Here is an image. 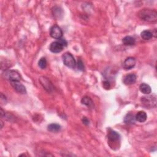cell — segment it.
<instances>
[{
	"label": "cell",
	"mask_w": 157,
	"mask_h": 157,
	"mask_svg": "<svg viewBox=\"0 0 157 157\" xmlns=\"http://www.w3.org/2000/svg\"><path fill=\"white\" fill-rule=\"evenodd\" d=\"M11 86L14 88V89L18 93L20 94H25L27 93L26 88L22 84L19 82V81L10 82Z\"/></svg>",
	"instance_id": "obj_7"
},
{
	"label": "cell",
	"mask_w": 157,
	"mask_h": 157,
	"mask_svg": "<svg viewBox=\"0 0 157 157\" xmlns=\"http://www.w3.org/2000/svg\"><path fill=\"white\" fill-rule=\"evenodd\" d=\"M108 139L110 142H117L120 139V136L119 134L117 132L114 131V130H111L108 135Z\"/></svg>",
	"instance_id": "obj_11"
},
{
	"label": "cell",
	"mask_w": 157,
	"mask_h": 157,
	"mask_svg": "<svg viewBox=\"0 0 157 157\" xmlns=\"http://www.w3.org/2000/svg\"><path fill=\"white\" fill-rule=\"evenodd\" d=\"M136 59L133 57H128L125 60L123 67L125 70H130L133 69L136 65Z\"/></svg>",
	"instance_id": "obj_8"
},
{
	"label": "cell",
	"mask_w": 157,
	"mask_h": 157,
	"mask_svg": "<svg viewBox=\"0 0 157 157\" xmlns=\"http://www.w3.org/2000/svg\"><path fill=\"white\" fill-rule=\"evenodd\" d=\"M103 87L105 89L108 90L110 89L111 87V84L109 83V82L108 80H105L103 82Z\"/></svg>",
	"instance_id": "obj_22"
},
{
	"label": "cell",
	"mask_w": 157,
	"mask_h": 157,
	"mask_svg": "<svg viewBox=\"0 0 157 157\" xmlns=\"http://www.w3.org/2000/svg\"><path fill=\"white\" fill-rule=\"evenodd\" d=\"M61 12H62L61 9H60V8L58 7H55V8H54V9H53V14H54V16L59 17V16L60 15H61Z\"/></svg>",
	"instance_id": "obj_20"
},
{
	"label": "cell",
	"mask_w": 157,
	"mask_h": 157,
	"mask_svg": "<svg viewBox=\"0 0 157 157\" xmlns=\"http://www.w3.org/2000/svg\"><path fill=\"white\" fill-rule=\"evenodd\" d=\"M38 66L41 69H45L47 66V60L45 58H41L39 62H38Z\"/></svg>",
	"instance_id": "obj_19"
},
{
	"label": "cell",
	"mask_w": 157,
	"mask_h": 157,
	"mask_svg": "<svg viewBox=\"0 0 157 157\" xmlns=\"http://www.w3.org/2000/svg\"><path fill=\"white\" fill-rule=\"evenodd\" d=\"M62 59L65 66L72 69L75 68L76 66V61L73 55L69 52H66L62 56Z\"/></svg>",
	"instance_id": "obj_2"
},
{
	"label": "cell",
	"mask_w": 157,
	"mask_h": 157,
	"mask_svg": "<svg viewBox=\"0 0 157 157\" xmlns=\"http://www.w3.org/2000/svg\"><path fill=\"white\" fill-rule=\"evenodd\" d=\"M41 85L44 89L47 90L48 92H51L54 90V87L52 83L49 80V79L46 77H41L39 79Z\"/></svg>",
	"instance_id": "obj_6"
},
{
	"label": "cell",
	"mask_w": 157,
	"mask_h": 157,
	"mask_svg": "<svg viewBox=\"0 0 157 157\" xmlns=\"http://www.w3.org/2000/svg\"><path fill=\"white\" fill-rule=\"evenodd\" d=\"M3 75L6 79L9 80L10 82L20 81L21 79L19 73L14 70L6 71Z\"/></svg>",
	"instance_id": "obj_4"
},
{
	"label": "cell",
	"mask_w": 157,
	"mask_h": 157,
	"mask_svg": "<svg viewBox=\"0 0 157 157\" xmlns=\"http://www.w3.org/2000/svg\"><path fill=\"white\" fill-rule=\"evenodd\" d=\"M122 42L125 46H133L134 44L136 42V40L133 37L130 36H125L124 38H123Z\"/></svg>",
	"instance_id": "obj_13"
},
{
	"label": "cell",
	"mask_w": 157,
	"mask_h": 157,
	"mask_svg": "<svg viewBox=\"0 0 157 157\" xmlns=\"http://www.w3.org/2000/svg\"><path fill=\"white\" fill-rule=\"evenodd\" d=\"M141 36L144 40H149L153 36V33L149 30H144L141 33Z\"/></svg>",
	"instance_id": "obj_18"
},
{
	"label": "cell",
	"mask_w": 157,
	"mask_h": 157,
	"mask_svg": "<svg viewBox=\"0 0 157 157\" xmlns=\"http://www.w3.org/2000/svg\"><path fill=\"white\" fill-rule=\"evenodd\" d=\"M137 79V77L134 74H129L123 79V83L127 85L134 84Z\"/></svg>",
	"instance_id": "obj_10"
},
{
	"label": "cell",
	"mask_w": 157,
	"mask_h": 157,
	"mask_svg": "<svg viewBox=\"0 0 157 157\" xmlns=\"http://www.w3.org/2000/svg\"><path fill=\"white\" fill-rule=\"evenodd\" d=\"M82 120L83 123L85 124V125H89V123H90V122H89V119H88V118H87V117H84L82 118Z\"/></svg>",
	"instance_id": "obj_23"
},
{
	"label": "cell",
	"mask_w": 157,
	"mask_h": 157,
	"mask_svg": "<svg viewBox=\"0 0 157 157\" xmlns=\"http://www.w3.org/2000/svg\"><path fill=\"white\" fill-rule=\"evenodd\" d=\"M78 70L79 71H84V65L82 61L80 59H79L77 61V63L76 64Z\"/></svg>",
	"instance_id": "obj_21"
},
{
	"label": "cell",
	"mask_w": 157,
	"mask_h": 157,
	"mask_svg": "<svg viewBox=\"0 0 157 157\" xmlns=\"http://www.w3.org/2000/svg\"><path fill=\"white\" fill-rule=\"evenodd\" d=\"M63 46L58 41H55L53 42L51 46H50V51H51L52 53H60L61 52L63 49Z\"/></svg>",
	"instance_id": "obj_9"
},
{
	"label": "cell",
	"mask_w": 157,
	"mask_h": 157,
	"mask_svg": "<svg viewBox=\"0 0 157 157\" xmlns=\"http://www.w3.org/2000/svg\"><path fill=\"white\" fill-rule=\"evenodd\" d=\"M50 35L54 39H60L63 36V31L58 26L54 25L50 30Z\"/></svg>",
	"instance_id": "obj_5"
},
{
	"label": "cell",
	"mask_w": 157,
	"mask_h": 157,
	"mask_svg": "<svg viewBox=\"0 0 157 157\" xmlns=\"http://www.w3.org/2000/svg\"><path fill=\"white\" fill-rule=\"evenodd\" d=\"M1 128H3V122L1 120Z\"/></svg>",
	"instance_id": "obj_25"
},
{
	"label": "cell",
	"mask_w": 157,
	"mask_h": 157,
	"mask_svg": "<svg viewBox=\"0 0 157 157\" xmlns=\"http://www.w3.org/2000/svg\"><path fill=\"white\" fill-rule=\"evenodd\" d=\"M147 114L144 111L138 112L135 115L136 120L141 123L145 122L147 120Z\"/></svg>",
	"instance_id": "obj_12"
},
{
	"label": "cell",
	"mask_w": 157,
	"mask_h": 157,
	"mask_svg": "<svg viewBox=\"0 0 157 157\" xmlns=\"http://www.w3.org/2000/svg\"><path fill=\"white\" fill-rule=\"evenodd\" d=\"M135 116L132 114H128L124 118V122L128 125H132L135 123Z\"/></svg>",
	"instance_id": "obj_17"
},
{
	"label": "cell",
	"mask_w": 157,
	"mask_h": 157,
	"mask_svg": "<svg viewBox=\"0 0 157 157\" xmlns=\"http://www.w3.org/2000/svg\"><path fill=\"white\" fill-rule=\"evenodd\" d=\"M139 90L141 93L145 94V95H149L151 93V87H150L148 84H141L139 86Z\"/></svg>",
	"instance_id": "obj_16"
},
{
	"label": "cell",
	"mask_w": 157,
	"mask_h": 157,
	"mask_svg": "<svg viewBox=\"0 0 157 157\" xmlns=\"http://www.w3.org/2000/svg\"><path fill=\"white\" fill-rule=\"evenodd\" d=\"M137 16L142 20L155 23L157 21V12L154 9H143L137 13Z\"/></svg>",
	"instance_id": "obj_1"
},
{
	"label": "cell",
	"mask_w": 157,
	"mask_h": 157,
	"mask_svg": "<svg viewBox=\"0 0 157 157\" xmlns=\"http://www.w3.org/2000/svg\"><path fill=\"white\" fill-rule=\"evenodd\" d=\"M61 129V127L59 124L57 123H51L47 127V130L49 131L52 133H58Z\"/></svg>",
	"instance_id": "obj_15"
},
{
	"label": "cell",
	"mask_w": 157,
	"mask_h": 157,
	"mask_svg": "<svg viewBox=\"0 0 157 157\" xmlns=\"http://www.w3.org/2000/svg\"><path fill=\"white\" fill-rule=\"evenodd\" d=\"M81 103L82 104L85 105L89 108H94V103L92 101V99L89 96H84L81 99Z\"/></svg>",
	"instance_id": "obj_14"
},
{
	"label": "cell",
	"mask_w": 157,
	"mask_h": 157,
	"mask_svg": "<svg viewBox=\"0 0 157 157\" xmlns=\"http://www.w3.org/2000/svg\"><path fill=\"white\" fill-rule=\"evenodd\" d=\"M58 41L61 44L63 45V46L64 47L65 46H67V42L66 41V40L65 39H58Z\"/></svg>",
	"instance_id": "obj_24"
},
{
	"label": "cell",
	"mask_w": 157,
	"mask_h": 157,
	"mask_svg": "<svg viewBox=\"0 0 157 157\" xmlns=\"http://www.w3.org/2000/svg\"><path fill=\"white\" fill-rule=\"evenodd\" d=\"M141 101L142 104L147 108H152L156 106V97L155 95L146 96L141 98Z\"/></svg>",
	"instance_id": "obj_3"
}]
</instances>
